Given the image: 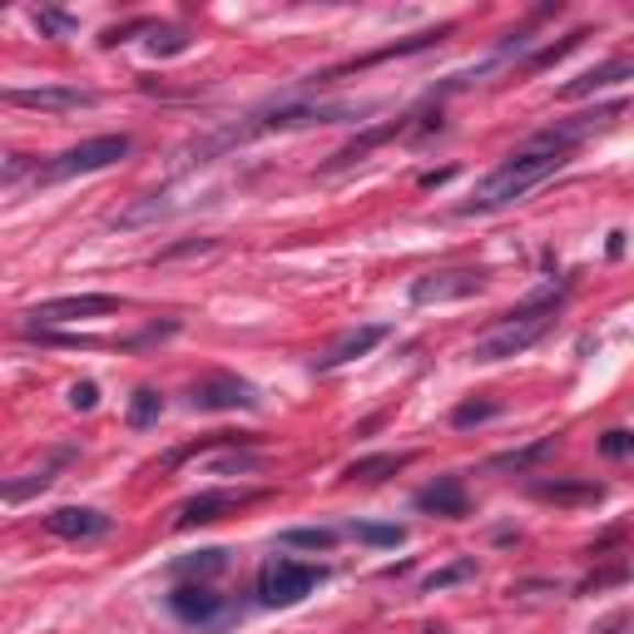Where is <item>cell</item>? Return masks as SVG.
Wrapping results in <instances>:
<instances>
[{
	"label": "cell",
	"mask_w": 634,
	"mask_h": 634,
	"mask_svg": "<svg viewBox=\"0 0 634 634\" xmlns=\"http://www.w3.org/2000/svg\"><path fill=\"white\" fill-rule=\"evenodd\" d=\"M367 105H337V99H277L267 109H253L238 124L218 129V134L198 139L188 154L194 158H218L233 144H253L263 134H287V129H313V124H347V119H362Z\"/></svg>",
	"instance_id": "obj_1"
},
{
	"label": "cell",
	"mask_w": 634,
	"mask_h": 634,
	"mask_svg": "<svg viewBox=\"0 0 634 634\" xmlns=\"http://www.w3.org/2000/svg\"><path fill=\"white\" fill-rule=\"evenodd\" d=\"M565 164H570V149H555V144H540V139H531L521 154H511L505 164H495L491 174H485L481 184L471 188V198H466L456 214H461V218H476V214H495V208H505V204H521L531 188H540L545 178H555Z\"/></svg>",
	"instance_id": "obj_2"
},
{
	"label": "cell",
	"mask_w": 634,
	"mask_h": 634,
	"mask_svg": "<svg viewBox=\"0 0 634 634\" xmlns=\"http://www.w3.org/2000/svg\"><path fill=\"white\" fill-rule=\"evenodd\" d=\"M565 297H570V287L560 283V287H545V293L525 297L521 307H511V313H505L491 332H481L471 342V362H505V357H521L525 347H535L555 327Z\"/></svg>",
	"instance_id": "obj_3"
},
{
	"label": "cell",
	"mask_w": 634,
	"mask_h": 634,
	"mask_svg": "<svg viewBox=\"0 0 634 634\" xmlns=\"http://www.w3.org/2000/svg\"><path fill=\"white\" fill-rule=\"evenodd\" d=\"M323 580H327L323 565L293 560V555H267L263 570H258V600L273 604V610H287V604L307 600Z\"/></svg>",
	"instance_id": "obj_4"
},
{
	"label": "cell",
	"mask_w": 634,
	"mask_h": 634,
	"mask_svg": "<svg viewBox=\"0 0 634 634\" xmlns=\"http://www.w3.org/2000/svg\"><path fill=\"white\" fill-rule=\"evenodd\" d=\"M168 614L198 634H218L233 620H243V604L208 590V584H174V590H168Z\"/></svg>",
	"instance_id": "obj_5"
},
{
	"label": "cell",
	"mask_w": 634,
	"mask_h": 634,
	"mask_svg": "<svg viewBox=\"0 0 634 634\" xmlns=\"http://www.w3.org/2000/svg\"><path fill=\"white\" fill-rule=\"evenodd\" d=\"M134 149L129 134H99V139H85V144L65 149L55 154L45 168H35V184H65V178H79V174H99V168L119 164V158Z\"/></svg>",
	"instance_id": "obj_6"
},
{
	"label": "cell",
	"mask_w": 634,
	"mask_h": 634,
	"mask_svg": "<svg viewBox=\"0 0 634 634\" xmlns=\"http://www.w3.org/2000/svg\"><path fill=\"white\" fill-rule=\"evenodd\" d=\"M188 406H194V412H258L263 396H258L253 382H243V376H233V372H208L194 382Z\"/></svg>",
	"instance_id": "obj_7"
},
{
	"label": "cell",
	"mask_w": 634,
	"mask_h": 634,
	"mask_svg": "<svg viewBox=\"0 0 634 634\" xmlns=\"http://www.w3.org/2000/svg\"><path fill=\"white\" fill-rule=\"evenodd\" d=\"M105 313H119L114 293H69V297H50V303L30 307L25 327H55V323H79V317H105Z\"/></svg>",
	"instance_id": "obj_8"
},
{
	"label": "cell",
	"mask_w": 634,
	"mask_h": 634,
	"mask_svg": "<svg viewBox=\"0 0 634 634\" xmlns=\"http://www.w3.org/2000/svg\"><path fill=\"white\" fill-rule=\"evenodd\" d=\"M258 495H263V491H228V485H218V491H198V495H188V501L178 505L174 525H178V531L214 525V521H223V515H233V511H243V505H253Z\"/></svg>",
	"instance_id": "obj_9"
},
{
	"label": "cell",
	"mask_w": 634,
	"mask_h": 634,
	"mask_svg": "<svg viewBox=\"0 0 634 634\" xmlns=\"http://www.w3.org/2000/svg\"><path fill=\"white\" fill-rule=\"evenodd\" d=\"M481 293V273L476 267H441V273H422L412 283V303L431 307V303H461V297Z\"/></svg>",
	"instance_id": "obj_10"
},
{
	"label": "cell",
	"mask_w": 634,
	"mask_h": 634,
	"mask_svg": "<svg viewBox=\"0 0 634 634\" xmlns=\"http://www.w3.org/2000/svg\"><path fill=\"white\" fill-rule=\"evenodd\" d=\"M109 515L95 511V505H59V511L45 515V531L59 535V540H99V535H109Z\"/></svg>",
	"instance_id": "obj_11"
},
{
	"label": "cell",
	"mask_w": 634,
	"mask_h": 634,
	"mask_svg": "<svg viewBox=\"0 0 634 634\" xmlns=\"http://www.w3.org/2000/svg\"><path fill=\"white\" fill-rule=\"evenodd\" d=\"M386 337H392V323H362V327H352V332H342L323 357H317V372H332V367L357 362V357H367L376 342H386Z\"/></svg>",
	"instance_id": "obj_12"
},
{
	"label": "cell",
	"mask_w": 634,
	"mask_h": 634,
	"mask_svg": "<svg viewBox=\"0 0 634 634\" xmlns=\"http://www.w3.org/2000/svg\"><path fill=\"white\" fill-rule=\"evenodd\" d=\"M6 99L10 105H20V109H89V105H99V95L95 89H79V85H40V89H6Z\"/></svg>",
	"instance_id": "obj_13"
},
{
	"label": "cell",
	"mask_w": 634,
	"mask_h": 634,
	"mask_svg": "<svg viewBox=\"0 0 634 634\" xmlns=\"http://www.w3.org/2000/svg\"><path fill=\"white\" fill-rule=\"evenodd\" d=\"M416 511H426V515H446V521L466 515V511H471V495H466V481H461V476H441V481L422 485V491H416Z\"/></svg>",
	"instance_id": "obj_14"
},
{
	"label": "cell",
	"mask_w": 634,
	"mask_h": 634,
	"mask_svg": "<svg viewBox=\"0 0 634 634\" xmlns=\"http://www.w3.org/2000/svg\"><path fill=\"white\" fill-rule=\"evenodd\" d=\"M620 79H634V59H604V65L584 69V75H575V79H565L560 99H584V95H594V89L620 85Z\"/></svg>",
	"instance_id": "obj_15"
},
{
	"label": "cell",
	"mask_w": 634,
	"mask_h": 634,
	"mask_svg": "<svg viewBox=\"0 0 634 634\" xmlns=\"http://www.w3.org/2000/svg\"><path fill=\"white\" fill-rule=\"evenodd\" d=\"M75 456H79V451H75V446H59V451H55V456H50V461H45V466H40V471H30V476H25V481H10V485H6V501H10V505H20V501H25V495H30V491H45V485H50V481H55V476H59V471H65V466H69V461H75Z\"/></svg>",
	"instance_id": "obj_16"
},
{
	"label": "cell",
	"mask_w": 634,
	"mask_h": 634,
	"mask_svg": "<svg viewBox=\"0 0 634 634\" xmlns=\"http://www.w3.org/2000/svg\"><path fill=\"white\" fill-rule=\"evenodd\" d=\"M402 466H412V456H406V451H382V456H362V461H352V466H347V481H362V485H382L386 481V476H396V471H402Z\"/></svg>",
	"instance_id": "obj_17"
},
{
	"label": "cell",
	"mask_w": 634,
	"mask_h": 634,
	"mask_svg": "<svg viewBox=\"0 0 634 634\" xmlns=\"http://www.w3.org/2000/svg\"><path fill=\"white\" fill-rule=\"evenodd\" d=\"M218 570H228V550H198V555H184V560H174L168 565V575H174V580H198L204 584L208 575H218Z\"/></svg>",
	"instance_id": "obj_18"
},
{
	"label": "cell",
	"mask_w": 634,
	"mask_h": 634,
	"mask_svg": "<svg viewBox=\"0 0 634 634\" xmlns=\"http://www.w3.org/2000/svg\"><path fill=\"white\" fill-rule=\"evenodd\" d=\"M531 491L540 495V501H560V505H570V501H600L604 485H600V481H535Z\"/></svg>",
	"instance_id": "obj_19"
},
{
	"label": "cell",
	"mask_w": 634,
	"mask_h": 634,
	"mask_svg": "<svg viewBox=\"0 0 634 634\" xmlns=\"http://www.w3.org/2000/svg\"><path fill=\"white\" fill-rule=\"evenodd\" d=\"M545 456H555V436H540V441L521 446V451H501L491 456V471H531L535 461H545Z\"/></svg>",
	"instance_id": "obj_20"
},
{
	"label": "cell",
	"mask_w": 634,
	"mask_h": 634,
	"mask_svg": "<svg viewBox=\"0 0 634 634\" xmlns=\"http://www.w3.org/2000/svg\"><path fill=\"white\" fill-rule=\"evenodd\" d=\"M164 416V396L154 392V386H134V396H129V412H124V422L134 426V431H149V426Z\"/></svg>",
	"instance_id": "obj_21"
},
{
	"label": "cell",
	"mask_w": 634,
	"mask_h": 634,
	"mask_svg": "<svg viewBox=\"0 0 634 634\" xmlns=\"http://www.w3.org/2000/svg\"><path fill=\"white\" fill-rule=\"evenodd\" d=\"M277 545H287V550H332L337 531H327V525H293V531L277 535Z\"/></svg>",
	"instance_id": "obj_22"
},
{
	"label": "cell",
	"mask_w": 634,
	"mask_h": 634,
	"mask_svg": "<svg viewBox=\"0 0 634 634\" xmlns=\"http://www.w3.org/2000/svg\"><path fill=\"white\" fill-rule=\"evenodd\" d=\"M461 580H476V555H456L451 565L431 570V575L422 580V590H426V594H436V590H451V584H461Z\"/></svg>",
	"instance_id": "obj_23"
},
{
	"label": "cell",
	"mask_w": 634,
	"mask_h": 634,
	"mask_svg": "<svg viewBox=\"0 0 634 634\" xmlns=\"http://www.w3.org/2000/svg\"><path fill=\"white\" fill-rule=\"evenodd\" d=\"M347 535L367 545H402L406 540V525H376V521H347Z\"/></svg>",
	"instance_id": "obj_24"
},
{
	"label": "cell",
	"mask_w": 634,
	"mask_h": 634,
	"mask_svg": "<svg viewBox=\"0 0 634 634\" xmlns=\"http://www.w3.org/2000/svg\"><path fill=\"white\" fill-rule=\"evenodd\" d=\"M491 416H501V406H495V402H461L451 412V426H456V431H466V426H481V422H491Z\"/></svg>",
	"instance_id": "obj_25"
},
{
	"label": "cell",
	"mask_w": 634,
	"mask_h": 634,
	"mask_svg": "<svg viewBox=\"0 0 634 634\" xmlns=\"http://www.w3.org/2000/svg\"><path fill=\"white\" fill-rule=\"evenodd\" d=\"M600 451L610 456V461H624V456H634V431H624V426L604 431V436H600Z\"/></svg>",
	"instance_id": "obj_26"
},
{
	"label": "cell",
	"mask_w": 634,
	"mask_h": 634,
	"mask_svg": "<svg viewBox=\"0 0 634 634\" xmlns=\"http://www.w3.org/2000/svg\"><path fill=\"white\" fill-rule=\"evenodd\" d=\"M35 25L45 30V35H69V30H79V20L65 15V10H35Z\"/></svg>",
	"instance_id": "obj_27"
},
{
	"label": "cell",
	"mask_w": 634,
	"mask_h": 634,
	"mask_svg": "<svg viewBox=\"0 0 634 634\" xmlns=\"http://www.w3.org/2000/svg\"><path fill=\"white\" fill-rule=\"evenodd\" d=\"M580 40H590V35H584V30H575V35H565V40H555V45L535 50V55H531V65H550V59L570 55V50H575V45H580Z\"/></svg>",
	"instance_id": "obj_28"
},
{
	"label": "cell",
	"mask_w": 634,
	"mask_h": 634,
	"mask_svg": "<svg viewBox=\"0 0 634 634\" xmlns=\"http://www.w3.org/2000/svg\"><path fill=\"white\" fill-rule=\"evenodd\" d=\"M69 406H75V412H95V406H99V386L95 382H75V386H69Z\"/></svg>",
	"instance_id": "obj_29"
},
{
	"label": "cell",
	"mask_w": 634,
	"mask_h": 634,
	"mask_svg": "<svg viewBox=\"0 0 634 634\" xmlns=\"http://www.w3.org/2000/svg\"><path fill=\"white\" fill-rule=\"evenodd\" d=\"M149 45H154L158 55H178L188 40H184V30H154V40H149Z\"/></svg>",
	"instance_id": "obj_30"
},
{
	"label": "cell",
	"mask_w": 634,
	"mask_h": 634,
	"mask_svg": "<svg viewBox=\"0 0 634 634\" xmlns=\"http://www.w3.org/2000/svg\"><path fill=\"white\" fill-rule=\"evenodd\" d=\"M253 466H258V456H223L214 471H218V476H233V471L243 476V471H253Z\"/></svg>",
	"instance_id": "obj_31"
},
{
	"label": "cell",
	"mask_w": 634,
	"mask_h": 634,
	"mask_svg": "<svg viewBox=\"0 0 634 634\" xmlns=\"http://www.w3.org/2000/svg\"><path fill=\"white\" fill-rule=\"evenodd\" d=\"M25 168H30L25 154H10V158H6V184H20V174H25Z\"/></svg>",
	"instance_id": "obj_32"
}]
</instances>
